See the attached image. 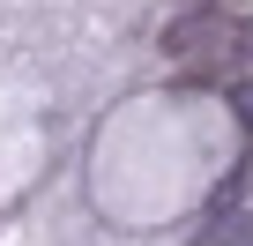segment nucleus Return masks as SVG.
Wrapping results in <instances>:
<instances>
[{
    "label": "nucleus",
    "mask_w": 253,
    "mask_h": 246,
    "mask_svg": "<svg viewBox=\"0 0 253 246\" xmlns=\"http://www.w3.org/2000/svg\"><path fill=\"white\" fill-rule=\"evenodd\" d=\"M216 246H253V216H238V224H231V231H223Z\"/></svg>",
    "instance_id": "3"
},
{
    "label": "nucleus",
    "mask_w": 253,
    "mask_h": 246,
    "mask_svg": "<svg viewBox=\"0 0 253 246\" xmlns=\"http://www.w3.org/2000/svg\"><path fill=\"white\" fill-rule=\"evenodd\" d=\"M231 112L253 127V75H238V82H231Z\"/></svg>",
    "instance_id": "2"
},
{
    "label": "nucleus",
    "mask_w": 253,
    "mask_h": 246,
    "mask_svg": "<svg viewBox=\"0 0 253 246\" xmlns=\"http://www.w3.org/2000/svg\"><path fill=\"white\" fill-rule=\"evenodd\" d=\"M164 52L186 67V75H231L253 60V23H238L231 8H186L171 30H164Z\"/></svg>",
    "instance_id": "1"
}]
</instances>
